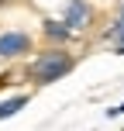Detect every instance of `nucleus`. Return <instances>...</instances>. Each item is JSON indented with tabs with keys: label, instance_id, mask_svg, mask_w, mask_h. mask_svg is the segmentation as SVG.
<instances>
[{
	"label": "nucleus",
	"instance_id": "nucleus-1",
	"mask_svg": "<svg viewBox=\"0 0 124 131\" xmlns=\"http://www.w3.org/2000/svg\"><path fill=\"white\" fill-rule=\"evenodd\" d=\"M69 69H72V59L65 52H45V55L35 59L31 79H38V83H55V79H62Z\"/></svg>",
	"mask_w": 124,
	"mask_h": 131
},
{
	"label": "nucleus",
	"instance_id": "nucleus-2",
	"mask_svg": "<svg viewBox=\"0 0 124 131\" xmlns=\"http://www.w3.org/2000/svg\"><path fill=\"white\" fill-rule=\"evenodd\" d=\"M31 48V41H28V35H0V59H10V55H21Z\"/></svg>",
	"mask_w": 124,
	"mask_h": 131
},
{
	"label": "nucleus",
	"instance_id": "nucleus-3",
	"mask_svg": "<svg viewBox=\"0 0 124 131\" xmlns=\"http://www.w3.org/2000/svg\"><path fill=\"white\" fill-rule=\"evenodd\" d=\"M86 21H90L86 4H83V0H72V4H69V14H65V24H69V28H86Z\"/></svg>",
	"mask_w": 124,
	"mask_h": 131
},
{
	"label": "nucleus",
	"instance_id": "nucleus-4",
	"mask_svg": "<svg viewBox=\"0 0 124 131\" xmlns=\"http://www.w3.org/2000/svg\"><path fill=\"white\" fill-rule=\"evenodd\" d=\"M24 104H28V97H10V100H4V104H0V117H10V114H17Z\"/></svg>",
	"mask_w": 124,
	"mask_h": 131
},
{
	"label": "nucleus",
	"instance_id": "nucleus-5",
	"mask_svg": "<svg viewBox=\"0 0 124 131\" xmlns=\"http://www.w3.org/2000/svg\"><path fill=\"white\" fill-rule=\"evenodd\" d=\"M65 24V21H62ZM62 24H55V21H45V31L52 35V38H65V35H69V28H62Z\"/></svg>",
	"mask_w": 124,
	"mask_h": 131
},
{
	"label": "nucleus",
	"instance_id": "nucleus-6",
	"mask_svg": "<svg viewBox=\"0 0 124 131\" xmlns=\"http://www.w3.org/2000/svg\"><path fill=\"white\" fill-rule=\"evenodd\" d=\"M107 114H110V117H114V114H124V104H121V107H110Z\"/></svg>",
	"mask_w": 124,
	"mask_h": 131
},
{
	"label": "nucleus",
	"instance_id": "nucleus-7",
	"mask_svg": "<svg viewBox=\"0 0 124 131\" xmlns=\"http://www.w3.org/2000/svg\"><path fill=\"white\" fill-rule=\"evenodd\" d=\"M121 17H124V14H121Z\"/></svg>",
	"mask_w": 124,
	"mask_h": 131
}]
</instances>
